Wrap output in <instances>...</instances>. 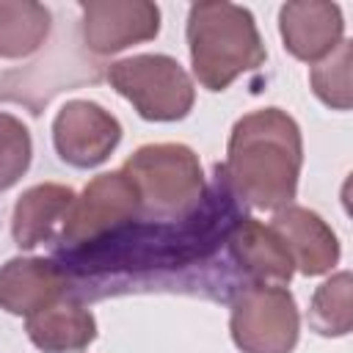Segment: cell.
Wrapping results in <instances>:
<instances>
[{
	"label": "cell",
	"mask_w": 353,
	"mask_h": 353,
	"mask_svg": "<svg viewBox=\"0 0 353 353\" xmlns=\"http://www.w3.org/2000/svg\"><path fill=\"white\" fill-rule=\"evenodd\" d=\"M279 33L284 50L306 63L323 61L342 41L345 22L336 3L325 0H292L279 11Z\"/></svg>",
	"instance_id": "9c48e42d"
},
{
	"label": "cell",
	"mask_w": 353,
	"mask_h": 353,
	"mask_svg": "<svg viewBox=\"0 0 353 353\" xmlns=\"http://www.w3.org/2000/svg\"><path fill=\"white\" fill-rule=\"evenodd\" d=\"M83 44L97 55H113L160 33V8L149 0H83Z\"/></svg>",
	"instance_id": "ba28073f"
},
{
	"label": "cell",
	"mask_w": 353,
	"mask_h": 353,
	"mask_svg": "<svg viewBox=\"0 0 353 353\" xmlns=\"http://www.w3.org/2000/svg\"><path fill=\"white\" fill-rule=\"evenodd\" d=\"M185 33L193 74L207 91L229 88L240 74L259 69L268 58L254 14L226 0L193 3Z\"/></svg>",
	"instance_id": "7a4b0ae2"
},
{
	"label": "cell",
	"mask_w": 353,
	"mask_h": 353,
	"mask_svg": "<svg viewBox=\"0 0 353 353\" xmlns=\"http://www.w3.org/2000/svg\"><path fill=\"white\" fill-rule=\"evenodd\" d=\"M121 171L135 185L141 210L154 218H188L204 196L199 154L185 143H146L124 160Z\"/></svg>",
	"instance_id": "3957f363"
},
{
	"label": "cell",
	"mask_w": 353,
	"mask_h": 353,
	"mask_svg": "<svg viewBox=\"0 0 353 353\" xmlns=\"http://www.w3.org/2000/svg\"><path fill=\"white\" fill-rule=\"evenodd\" d=\"M270 226L284 240L292 265L303 276H323L339 262V240L314 210L287 204L276 210Z\"/></svg>",
	"instance_id": "7c38bea8"
},
{
	"label": "cell",
	"mask_w": 353,
	"mask_h": 353,
	"mask_svg": "<svg viewBox=\"0 0 353 353\" xmlns=\"http://www.w3.org/2000/svg\"><path fill=\"white\" fill-rule=\"evenodd\" d=\"M25 331L41 353H83L97 339V320L80 301H58L30 314Z\"/></svg>",
	"instance_id": "5bb4252c"
},
{
	"label": "cell",
	"mask_w": 353,
	"mask_h": 353,
	"mask_svg": "<svg viewBox=\"0 0 353 353\" xmlns=\"http://www.w3.org/2000/svg\"><path fill=\"white\" fill-rule=\"evenodd\" d=\"M52 14L36 0H0V58H28L50 36Z\"/></svg>",
	"instance_id": "9a60e30c"
},
{
	"label": "cell",
	"mask_w": 353,
	"mask_h": 353,
	"mask_svg": "<svg viewBox=\"0 0 353 353\" xmlns=\"http://www.w3.org/2000/svg\"><path fill=\"white\" fill-rule=\"evenodd\" d=\"M74 201V190L69 185L44 182L28 188L11 215V237L19 248H36L55 237V232L63 226V218Z\"/></svg>",
	"instance_id": "4fadbf2b"
},
{
	"label": "cell",
	"mask_w": 353,
	"mask_h": 353,
	"mask_svg": "<svg viewBox=\"0 0 353 353\" xmlns=\"http://www.w3.org/2000/svg\"><path fill=\"white\" fill-rule=\"evenodd\" d=\"M303 165L298 121L281 108H259L234 121L226 163L215 165L226 188L256 210L292 204Z\"/></svg>",
	"instance_id": "6da1fadb"
},
{
	"label": "cell",
	"mask_w": 353,
	"mask_h": 353,
	"mask_svg": "<svg viewBox=\"0 0 353 353\" xmlns=\"http://www.w3.org/2000/svg\"><path fill=\"white\" fill-rule=\"evenodd\" d=\"M350 61H353V44L339 41L334 52H328L323 61H317L309 72L312 91L320 102H325L334 110H350Z\"/></svg>",
	"instance_id": "e0dca14e"
},
{
	"label": "cell",
	"mask_w": 353,
	"mask_h": 353,
	"mask_svg": "<svg viewBox=\"0 0 353 353\" xmlns=\"http://www.w3.org/2000/svg\"><path fill=\"white\" fill-rule=\"evenodd\" d=\"M229 256L234 265L262 287H284L292 279V256L284 240L276 234L270 223L256 218H237L226 234Z\"/></svg>",
	"instance_id": "30bf717a"
},
{
	"label": "cell",
	"mask_w": 353,
	"mask_h": 353,
	"mask_svg": "<svg viewBox=\"0 0 353 353\" xmlns=\"http://www.w3.org/2000/svg\"><path fill=\"white\" fill-rule=\"evenodd\" d=\"M141 212L138 190L124 171L99 174L74 196L61 226V240L74 248L102 243L130 229Z\"/></svg>",
	"instance_id": "5b68a950"
},
{
	"label": "cell",
	"mask_w": 353,
	"mask_h": 353,
	"mask_svg": "<svg viewBox=\"0 0 353 353\" xmlns=\"http://www.w3.org/2000/svg\"><path fill=\"white\" fill-rule=\"evenodd\" d=\"M108 83L146 121H179L196 102L190 74L171 55H130L108 66Z\"/></svg>",
	"instance_id": "277c9868"
},
{
	"label": "cell",
	"mask_w": 353,
	"mask_h": 353,
	"mask_svg": "<svg viewBox=\"0 0 353 353\" xmlns=\"http://www.w3.org/2000/svg\"><path fill=\"white\" fill-rule=\"evenodd\" d=\"M309 325L320 336H345L353 325L350 309V273L342 270L323 281L309 303Z\"/></svg>",
	"instance_id": "2e32d148"
},
{
	"label": "cell",
	"mask_w": 353,
	"mask_h": 353,
	"mask_svg": "<svg viewBox=\"0 0 353 353\" xmlns=\"http://www.w3.org/2000/svg\"><path fill=\"white\" fill-rule=\"evenodd\" d=\"M66 270L44 256H14L0 268V309L8 314H36L61 301Z\"/></svg>",
	"instance_id": "8fae6325"
},
{
	"label": "cell",
	"mask_w": 353,
	"mask_h": 353,
	"mask_svg": "<svg viewBox=\"0 0 353 353\" xmlns=\"http://www.w3.org/2000/svg\"><path fill=\"white\" fill-rule=\"evenodd\" d=\"M33 157V141L28 127L11 116V113H0V190L14 188Z\"/></svg>",
	"instance_id": "ac0fdd59"
},
{
	"label": "cell",
	"mask_w": 353,
	"mask_h": 353,
	"mask_svg": "<svg viewBox=\"0 0 353 353\" xmlns=\"http://www.w3.org/2000/svg\"><path fill=\"white\" fill-rule=\"evenodd\" d=\"M229 331L243 353H292L301 334L295 298L287 287L254 284L234 298Z\"/></svg>",
	"instance_id": "8992f818"
},
{
	"label": "cell",
	"mask_w": 353,
	"mask_h": 353,
	"mask_svg": "<svg viewBox=\"0 0 353 353\" xmlns=\"http://www.w3.org/2000/svg\"><path fill=\"white\" fill-rule=\"evenodd\" d=\"M121 141L119 119L97 102L72 99L52 121V143L63 163L72 168L102 165Z\"/></svg>",
	"instance_id": "52a82bcc"
}]
</instances>
